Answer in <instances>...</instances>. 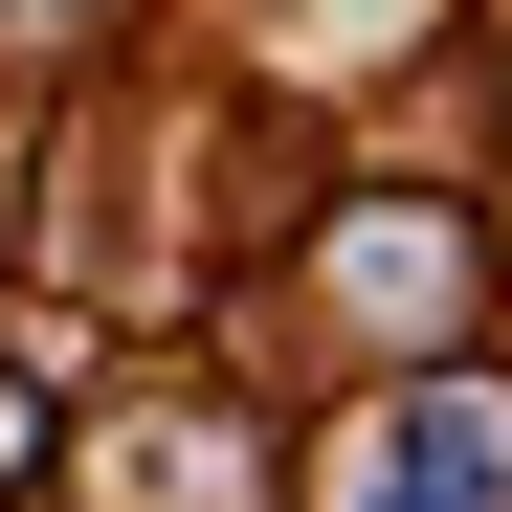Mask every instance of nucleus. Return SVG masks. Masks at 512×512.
Segmentation results:
<instances>
[{"instance_id": "1", "label": "nucleus", "mask_w": 512, "mask_h": 512, "mask_svg": "<svg viewBox=\"0 0 512 512\" xmlns=\"http://www.w3.org/2000/svg\"><path fill=\"white\" fill-rule=\"evenodd\" d=\"M312 512H512V401H490V379H423L379 446H334Z\"/></svg>"}, {"instance_id": "2", "label": "nucleus", "mask_w": 512, "mask_h": 512, "mask_svg": "<svg viewBox=\"0 0 512 512\" xmlns=\"http://www.w3.org/2000/svg\"><path fill=\"white\" fill-rule=\"evenodd\" d=\"M357 290H379V334L423 357V334H446V290H468V223H357Z\"/></svg>"}, {"instance_id": "3", "label": "nucleus", "mask_w": 512, "mask_h": 512, "mask_svg": "<svg viewBox=\"0 0 512 512\" xmlns=\"http://www.w3.org/2000/svg\"><path fill=\"white\" fill-rule=\"evenodd\" d=\"M23 446H45V423H23V379H0V468H23Z\"/></svg>"}]
</instances>
